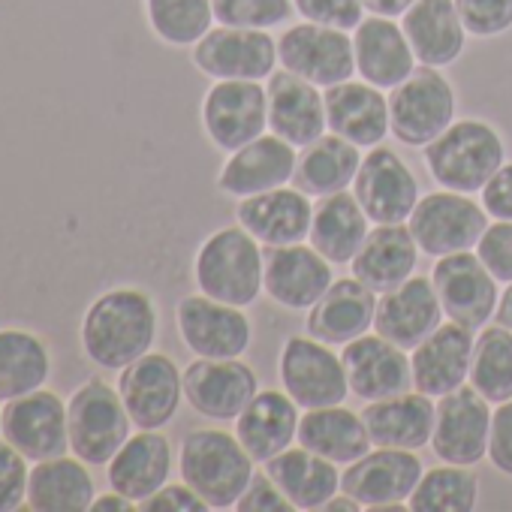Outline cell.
<instances>
[{
    "label": "cell",
    "instance_id": "42",
    "mask_svg": "<svg viewBox=\"0 0 512 512\" xmlns=\"http://www.w3.org/2000/svg\"><path fill=\"white\" fill-rule=\"evenodd\" d=\"M410 512H473L479 503V479L470 467L446 464L431 467L407 497Z\"/></svg>",
    "mask_w": 512,
    "mask_h": 512
},
{
    "label": "cell",
    "instance_id": "10",
    "mask_svg": "<svg viewBox=\"0 0 512 512\" xmlns=\"http://www.w3.org/2000/svg\"><path fill=\"white\" fill-rule=\"evenodd\" d=\"M193 64L199 73L211 76L214 82L223 79L263 82L281 64L278 40L269 31L217 25L193 46Z\"/></svg>",
    "mask_w": 512,
    "mask_h": 512
},
{
    "label": "cell",
    "instance_id": "11",
    "mask_svg": "<svg viewBox=\"0 0 512 512\" xmlns=\"http://www.w3.org/2000/svg\"><path fill=\"white\" fill-rule=\"evenodd\" d=\"M202 127L214 148L238 151L269 127V91L260 82L223 79L202 100Z\"/></svg>",
    "mask_w": 512,
    "mask_h": 512
},
{
    "label": "cell",
    "instance_id": "26",
    "mask_svg": "<svg viewBox=\"0 0 512 512\" xmlns=\"http://www.w3.org/2000/svg\"><path fill=\"white\" fill-rule=\"evenodd\" d=\"M377 299L380 296L359 278L332 281V287L317 299V305L308 308L305 329L311 338L329 347H344L374 329Z\"/></svg>",
    "mask_w": 512,
    "mask_h": 512
},
{
    "label": "cell",
    "instance_id": "49",
    "mask_svg": "<svg viewBox=\"0 0 512 512\" xmlns=\"http://www.w3.org/2000/svg\"><path fill=\"white\" fill-rule=\"evenodd\" d=\"M235 509H241V512H293L296 506L290 503V497L278 488V482L269 473H253V479L244 488V494L238 497Z\"/></svg>",
    "mask_w": 512,
    "mask_h": 512
},
{
    "label": "cell",
    "instance_id": "30",
    "mask_svg": "<svg viewBox=\"0 0 512 512\" xmlns=\"http://www.w3.org/2000/svg\"><path fill=\"white\" fill-rule=\"evenodd\" d=\"M419 263V244L407 223H377V229L368 232L365 244L353 256V278H359L365 287H371L377 296L401 287L407 278H413Z\"/></svg>",
    "mask_w": 512,
    "mask_h": 512
},
{
    "label": "cell",
    "instance_id": "22",
    "mask_svg": "<svg viewBox=\"0 0 512 512\" xmlns=\"http://www.w3.org/2000/svg\"><path fill=\"white\" fill-rule=\"evenodd\" d=\"M235 220L263 247L299 244L311 235L314 202L299 187H275L256 196H244L235 208Z\"/></svg>",
    "mask_w": 512,
    "mask_h": 512
},
{
    "label": "cell",
    "instance_id": "33",
    "mask_svg": "<svg viewBox=\"0 0 512 512\" xmlns=\"http://www.w3.org/2000/svg\"><path fill=\"white\" fill-rule=\"evenodd\" d=\"M401 28L422 67L443 70L455 64L467 46V31L455 0H416L401 16Z\"/></svg>",
    "mask_w": 512,
    "mask_h": 512
},
{
    "label": "cell",
    "instance_id": "16",
    "mask_svg": "<svg viewBox=\"0 0 512 512\" xmlns=\"http://www.w3.org/2000/svg\"><path fill=\"white\" fill-rule=\"evenodd\" d=\"M118 374V392L136 428H163L178 416L184 401V371H178L169 356L145 353Z\"/></svg>",
    "mask_w": 512,
    "mask_h": 512
},
{
    "label": "cell",
    "instance_id": "2",
    "mask_svg": "<svg viewBox=\"0 0 512 512\" xmlns=\"http://www.w3.org/2000/svg\"><path fill=\"white\" fill-rule=\"evenodd\" d=\"M193 278L199 293L235 308H247L266 290L263 244L241 223L223 226L199 244L193 260Z\"/></svg>",
    "mask_w": 512,
    "mask_h": 512
},
{
    "label": "cell",
    "instance_id": "9",
    "mask_svg": "<svg viewBox=\"0 0 512 512\" xmlns=\"http://www.w3.org/2000/svg\"><path fill=\"white\" fill-rule=\"evenodd\" d=\"M278 61L317 88L350 82L356 73L353 37L341 28L302 22L278 37Z\"/></svg>",
    "mask_w": 512,
    "mask_h": 512
},
{
    "label": "cell",
    "instance_id": "3",
    "mask_svg": "<svg viewBox=\"0 0 512 512\" xmlns=\"http://www.w3.org/2000/svg\"><path fill=\"white\" fill-rule=\"evenodd\" d=\"M253 458L241 440L220 428L187 431L178 449L181 479L208 503V509H235L253 479Z\"/></svg>",
    "mask_w": 512,
    "mask_h": 512
},
{
    "label": "cell",
    "instance_id": "54",
    "mask_svg": "<svg viewBox=\"0 0 512 512\" xmlns=\"http://www.w3.org/2000/svg\"><path fill=\"white\" fill-rule=\"evenodd\" d=\"M130 509H136V503L115 488L109 494H97L91 503V512H130Z\"/></svg>",
    "mask_w": 512,
    "mask_h": 512
},
{
    "label": "cell",
    "instance_id": "48",
    "mask_svg": "<svg viewBox=\"0 0 512 512\" xmlns=\"http://www.w3.org/2000/svg\"><path fill=\"white\" fill-rule=\"evenodd\" d=\"M293 7L305 22H317L341 31H356L359 22L365 19L362 0H293Z\"/></svg>",
    "mask_w": 512,
    "mask_h": 512
},
{
    "label": "cell",
    "instance_id": "25",
    "mask_svg": "<svg viewBox=\"0 0 512 512\" xmlns=\"http://www.w3.org/2000/svg\"><path fill=\"white\" fill-rule=\"evenodd\" d=\"M443 317L446 314L437 299L434 281L413 275L401 287L377 299L374 329L377 335L389 338L401 350H413L443 323Z\"/></svg>",
    "mask_w": 512,
    "mask_h": 512
},
{
    "label": "cell",
    "instance_id": "36",
    "mask_svg": "<svg viewBox=\"0 0 512 512\" xmlns=\"http://www.w3.org/2000/svg\"><path fill=\"white\" fill-rule=\"evenodd\" d=\"M266 473L278 482V488L290 497V503L302 512L323 509L341 488V470L335 461L299 446L284 449L266 461Z\"/></svg>",
    "mask_w": 512,
    "mask_h": 512
},
{
    "label": "cell",
    "instance_id": "19",
    "mask_svg": "<svg viewBox=\"0 0 512 512\" xmlns=\"http://www.w3.org/2000/svg\"><path fill=\"white\" fill-rule=\"evenodd\" d=\"M266 278L263 287L269 299L287 311H308L332 287V263L314 244H281L263 247Z\"/></svg>",
    "mask_w": 512,
    "mask_h": 512
},
{
    "label": "cell",
    "instance_id": "18",
    "mask_svg": "<svg viewBox=\"0 0 512 512\" xmlns=\"http://www.w3.org/2000/svg\"><path fill=\"white\" fill-rule=\"evenodd\" d=\"M353 193L371 223H407L419 202V181L386 145H374L356 172Z\"/></svg>",
    "mask_w": 512,
    "mask_h": 512
},
{
    "label": "cell",
    "instance_id": "37",
    "mask_svg": "<svg viewBox=\"0 0 512 512\" xmlns=\"http://www.w3.org/2000/svg\"><path fill=\"white\" fill-rule=\"evenodd\" d=\"M97 497L88 464L76 455H58L31 464L28 509L34 512H88Z\"/></svg>",
    "mask_w": 512,
    "mask_h": 512
},
{
    "label": "cell",
    "instance_id": "7",
    "mask_svg": "<svg viewBox=\"0 0 512 512\" xmlns=\"http://www.w3.org/2000/svg\"><path fill=\"white\" fill-rule=\"evenodd\" d=\"M416 244L428 256L473 250L488 229V211L458 190H434L422 196L407 220Z\"/></svg>",
    "mask_w": 512,
    "mask_h": 512
},
{
    "label": "cell",
    "instance_id": "20",
    "mask_svg": "<svg viewBox=\"0 0 512 512\" xmlns=\"http://www.w3.org/2000/svg\"><path fill=\"white\" fill-rule=\"evenodd\" d=\"M425 467L416 449H392L377 446L368 449L359 461L347 464L341 473V491L356 497L365 509H377L383 503H407Z\"/></svg>",
    "mask_w": 512,
    "mask_h": 512
},
{
    "label": "cell",
    "instance_id": "38",
    "mask_svg": "<svg viewBox=\"0 0 512 512\" xmlns=\"http://www.w3.org/2000/svg\"><path fill=\"white\" fill-rule=\"evenodd\" d=\"M296 440H299V446H305L335 464H353L374 446L368 437V428L362 422V413H353L344 404L305 410Z\"/></svg>",
    "mask_w": 512,
    "mask_h": 512
},
{
    "label": "cell",
    "instance_id": "52",
    "mask_svg": "<svg viewBox=\"0 0 512 512\" xmlns=\"http://www.w3.org/2000/svg\"><path fill=\"white\" fill-rule=\"evenodd\" d=\"M482 208L494 220H512V163H503L482 187Z\"/></svg>",
    "mask_w": 512,
    "mask_h": 512
},
{
    "label": "cell",
    "instance_id": "32",
    "mask_svg": "<svg viewBox=\"0 0 512 512\" xmlns=\"http://www.w3.org/2000/svg\"><path fill=\"white\" fill-rule=\"evenodd\" d=\"M326 127L359 148H374L389 136V100L368 82L326 88Z\"/></svg>",
    "mask_w": 512,
    "mask_h": 512
},
{
    "label": "cell",
    "instance_id": "5",
    "mask_svg": "<svg viewBox=\"0 0 512 512\" xmlns=\"http://www.w3.org/2000/svg\"><path fill=\"white\" fill-rule=\"evenodd\" d=\"M70 452L88 467H106L127 443L133 419L121 401V392L106 380L91 377L67 398Z\"/></svg>",
    "mask_w": 512,
    "mask_h": 512
},
{
    "label": "cell",
    "instance_id": "1",
    "mask_svg": "<svg viewBox=\"0 0 512 512\" xmlns=\"http://www.w3.org/2000/svg\"><path fill=\"white\" fill-rule=\"evenodd\" d=\"M82 350L103 371H124L157 341V305L145 290L115 287L97 296L82 317Z\"/></svg>",
    "mask_w": 512,
    "mask_h": 512
},
{
    "label": "cell",
    "instance_id": "41",
    "mask_svg": "<svg viewBox=\"0 0 512 512\" xmlns=\"http://www.w3.org/2000/svg\"><path fill=\"white\" fill-rule=\"evenodd\" d=\"M470 386L488 401L503 404L512 398V329L488 326L473 341Z\"/></svg>",
    "mask_w": 512,
    "mask_h": 512
},
{
    "label": "cell",
    "instance_id": "15",
    "mask_svg": "<svg viewBox=\"0 0 512 512\" xmlns=\"http://www.w3.org/2000/svg\"><path fill=\"white\" fill-rule=\"evenodd\" d=\"M260 392L256 371L238 359L199 356L184 368V401L205 419L235 422L241 410Z\"/></svg>",
    "mask_w": 512,
    "mask_h": 512
},
{
    "label": "cell",
    "instance_id": "43",
    "mask_svg": "<svg viewBox=\"0 0 512 512\" xmlns=\"http://www.w3.org/2000/svg\"><path fill=\"white\" fill-rule=\"evenodd\" d=\"M154 37L166 46H196L214 28L211 0H142Z\"/></svg>",
    "mask_w": 512,
    "mask_h": 512
},
{
    "label": "cell",
    "instance_id": "53",
    "mask_svg": "<svg viewBox=\"0 0 512 512\" xmlns=\"http://www.w3.org/2000/svg\"><path fill=\"white\" fill-rule=\"evenodd\" d=\"M365 4V10L371 13V16H386V19H401L416 0H362Z\"/></svg>",
    "mask_w": 512,
    "mask_h": 512
},
{
    "label": "cell",
    "instance_id": "45",
    "mask_svg": "<svg viewBox=\"0 0 512 512\" xmlns=\"http://www.w3.org/2000/svg\"><path fill=\"white\" fill-rule=\"evenodd\" d=\"M461 25L470 37H500L512 28V0H455Z\"/></svg>",
    "mask_w": 512,
    "mask_h": 512
},
{
    "label": "cell",
    "instance_id": "4",
    "mask_svg": "<svg viewBox=\"0 0 512 512\" xmlns=\"http://www.w3.org/2000/svg\"><path fill=\"white\" fill-rule=\"evenodd\" d=\"M506 163L500 133L476 118L452 121L425 145V166L437 184L458 193H482L491 175Z\"/></svg>",
    "mask_w": 512,
    "mask_h": 512
},
{
    "label": "cell",
    "instance_id": "17",
    "mask_svg": "<svg viewBox=\"0 0 512 512\" xmlns=\"http://www.w3.org/2000/svg\"><path fill=\"white\" fill-rule=\"evenodd\" d=\"M491 413L494 410L488 407V401L470 383L443 395L437 404L431 452L446 464H461V467L479 464L488 455Z\"/></svg>",
    "mask_w": 512,
    "mask_h": 512
},
{
    "label": "cell",
    "instance_id": "56",
    "mask_svg": "<svg viewBox=\"0 0 512 512\" xmlns=\"http://www.w3.org/2000/svg\"><path fill=\"white\" fill-rule=\"evenodd\" d=\"M323 509H329V512H359V509H365V506H362L356 497H350V494L344 491V497H338V494H335Z\"/></svg>",
    "mask_w": 512,
    "mask_h": 512
},
{
    "label": "cell",
    "instance_id": "29",
    "mask_svg": "<svg viewBox=\"0 0 512 512\" xmlns=\"http://www.w3.org/2000/svg\"><path fill=\"white\" fill-rule=\"evenodd\" d=\"M109 467V488L139 503L157 494L172 473V443L160 428H139L127 437V443L115 452Z\"/></svg>",
    "mask_w": 512,
    "mask_h": 512
},
{
    "label": "cell",
    "instance_id": "23",
    "mask_svg": "<svg viewBox=\"0 0 512 512\" xmlns=\"http://www.w3.org/2000/svg\"><path fill=\"white\" fill-rule=\"evenodd\" d=\"M344 371L350 380V392L362 401H380L413 389L410 359L398 344L383 335H362L344 344Z\"/></svg>",
    "mask_w": 512,
    "mask_h": 512
},
{
    "label": "cell",
    "instance_id": "35",
    "mask_svg": "<svg viewBox=\"0 0 512 512\" xmlns=\"http://www.w3.org/2000/svg\"><path fill=\"white\" fill-rule=\"evenodd\" d=\"M368 214L359 205L356 193L338 190L332 196H320L314 205V220H311V235L308 241L326 256L335 266H350L359 247L365 244L371 226Z\"/></svg>",
    "mask_w": 512,
    "mask_h": 512
},
{
    "label": "cell",
    "instance_id": "46",
    "mask_svg": "<svg viewBox=\"0 0 512 512\" xmlns=\"http://www.w3.org/2000/svg\"><path fill=\"white\" fill-rule=\"evenodd\" d=\"M31 461L0 437V512L28 509Z\"/></svg>",
    "mask_w": 512,
    "mask_h": 512
},
{
    "label": "cell",
    "instance_id": "44",
    "mask_svg": "<svg viewBox=\"0 0 512 512\" xmlns=\"http://www.w3.org/2000/svg\"><path fill=\"white\" fill-rule=\"evenodd\" d=\"M214 19L229 28L272 31L293 16V0H211Z\"/></svg>",
    "mask_w": 512,
    "mask_h": 512
},
{
    "label": "cell",
    "instance_id": "34",
    "mask_svg": "<svg viewBox=\"0 0 512 512\" xmlns=\"http://www.w3.org/2000/svg\"><path fill=\"white\" fill-rule=\"evenodd\" d=\"M362 422L374 446L422 449L431 443L437 407L425 392H401L392 398L371 401L362 410Z\"/></svg>",
    "mask_w": 512,
    "mask_h": 512
},
{
    "label": "cell",
    "instance_id": "51",
    "mask_svg": "<svg viewBox=\"0 0 512 512\" xmlns=\"http://www.w3.org/2000/svg\"><path fill=\"white\" fill-rule=\"evenodd\" d=\"M139 509H142V512H205L208 503L181 479L178 485H169V482H166L157 494L145 497V500L139 503Z\"/></svg>",
    "mask_w": 512,
    "mask_h": 512
},
{
    "label": "cell",
    "instance_id": "14",
    "mask_svg": "<svg viewBox=\"0 0 512 512\" xmlns=\"http://www.w3.org/2000/svg\"><path fill=\"white\" fill-rule=\"evenodd\" d=\"M431 281L443 305V314L452 323H461L467 329H485V323L494 317L500 302L497 281L476 253L458 250L437 256Z\"/></svg>",
    "mask_w": 512,
    "mask_h": 512
},
{
    "label": "cell",
    "instance_id": "28",
    "mask_svg": "<svg viewBox=\"0 0 512 512\" xmlns=\"http://www.w3.org/2000/svg\"><path fill=\"white\" fill-rule=\"evenodd\" d=\"M269 130L296 148L317 142L326 127V100L317 85L290 70L269 76Z\"/></svg>",
    "mask_w": 512,
    "mask_h": 512
},
{
    "label": "cell",
    "instance_id": "12",
    "mask_svg": "<svg viewBox=\"0 0 512 512\" xmlns=\"http://www.w3.org/2000/svg\"><path fill=\"white\" fill-rule=\"evenodd\" d=\"M175 326L184 347L205 359H238L253 341V326L244 308L217 302L205 293L184 296L175 305Z\"/></svg>",
    "mask_w": 512,
    "mask_h": 512
},
{
    "label": "cell",
    "instance_id": "27",
    "mask_svg": "<svg viewBox=\"0 0 512 512\" xmlns=\"http://www.w3.org/2000/svg\"><path fill=\"white\" fill-rule=\"evenodd\" d=\"M353 52H356V73L362 82L374 88H398L416 70L413 46L404 28L386 16H368L353 31Z\"/></svg>",
    "mask_w": 512,
    "mask_h": 512
},
{
    "label": "cell",
    "instance_id": "24",
    "mask_svg": "<svg viewBox=\"0 0 512 512\" xmlns=\"http://www.w3.org/2000/svg\"><path fill=\"white\" fill-rule=\"evenodd\" d=\"M473 329L461 323H440L419 347H413V389L431 398H443L470 380Z\"/></svg>",
    "mask_w": 512,
    "mask_h": 512
},
{
    "label": "cell",
    "instance_id": "47",
    "mask_svg": "<svg viewBox=\"0 0 512 512\" xmlns=\"http://www.w3.org/2000/svg\"><path fill=\"white\" fill-rule=\"evenodd\" d=\"M476 256L497 284H512V220H494L476 244Z\"/></svg>",
    "mask_w": 512,
    "mask_h": 512
},
{
    "label": "cell",
    "instance_id": "39",
    "mask_svg": "<svg viewBox=\"0 0 512 512\" xmlns=\"http://www.w3.org/2000/svg\"><path fill=\"white\" fill-rule=\"evenodd\" d=\"M362 166V148L338 133H323L317 142L305 145L296 163V187L308 196H332L338 190L353 187L356 172Z\"/></svg>",
    "mask_w": 512,
    "mask_h": 512
},
{
    "label": "cell",
    "instance_id": "55",
    "mask_svg": "<svg viewBox=\"0 0 512 512\" xmlns=\"http://www.w3.org/2000/svg\"><path fill=\"white\" fill-rule=\"evenodd\" d=\"M494 320H497V326L512 329V284H506V290H503V296H500V302H497Z\"/></svg>",
    "mask_w": 512,
    "mask_h": 512
},
{
    "label": "cell",
    "instance_id": "50",
    "mask_svg": "<svg viewBox=\"0 0 512 512\" xmlns=\"http://www.w3.org/2000/svg\"><path fill=\"white\" fill-rule=\"evenodd\" d=\"M488 461L512 476V398L497 404L491 413V434H488Z\"/></svg>",
    "mask_w": 512,
    "mask_h": 512
},
{
    "label": "cell",
    "instance_id": "6",
    "mask_svg": "<svg viewBox=\"0 0 512 512\" xmlns=\"http://www.w3.org/2000/svg\"><path fill=\"white\" fill-rule=\"evenodd\" d=\"M455 121V88L434 67L413 70L389 97V130L401 145L425 148Z\"/></svg>",
    "mask_w": 512,
    "mask_h": 512
},
{
    "label": "cell",
    "instance_id": "40",
    "mask_svg": "<svg viewBox=\"0 0 512 512\" xmlns=\"http://www.w3.org/2000/svg\"><path fill=\"white\" fill-rule=\"evenodd\" d=\"M52 377L46 341L28 329H0V401H13L43 389Z\"/></svg>",
    "mask_w": 512,
    "mask_h": 512
},
{
    "label": "cell",
    "instance_id": "8",
    "mask_svg": "<svg viewBox=\"0 0 512 512\" xmlns=\"http://www.w3.org/2000/svg\"><path fill=\"white\" fill-rule=\"evenodd\" d=\"M278 374H281L284 392L305 410L344 404L350 395L344 359L332 353L329 344L311 335L287 338L281 359H278Z\"/></svg>",
    "mask_w": 512,
    "mask_h": 512
},
{
    "label": "cell",
    "instance_id": "21",
    "mask_svg": "<svg viewBox=\"0 0 512 512\" xmlns=\"http://www.w3.org/2000/svg\"><path fill=\"white\" fill-rule=\"evenodd\" d=\"M296 163H299L296 145H290L287 139L275 133L272 136L263 133L229 154V160L223 163L217 175V187L220 193L235 196V199L266 193V190L290 184L296 175Z\"/></svg>",
    "mask_w": 512,
    "mask_h": 512
},
{
    "label": "cell",
    "instance_id": "57",
    "mask_svg": "<svg viewBox=\"0 0 512 512\" xmlns=\"http://www.w3.org/2000/svg\"><path fill=\"white\" fill-rule=\"evenodd\" d=\"M0 431H4V419H0Z\"/></svg>",
    "mask_w": 512,
    "mask_h": 512
},
{
    "label": "cell",
    "instance_id": "31",
    "mask_svg": "<svg viewBox=\"0 0 512 512\" xmlns=\"http://www.w3.org/2000/svg\"><path fill=\"white\" fill-rule=\"evenodd\" d=\"M299 404L278 389L256 392L253 401L235 419V437L256 464H266L278 452L290 449L299 434Z\"/></svg>",
    "mask_w": 512,
    "mask_h": 512
},
{
    "label": "cell",
    "instance_id": "13",
    "mask_svg": "<svg viewBox=\"0 0 512 512\" xmlns=\"http://www.w3.org/2000/svg\"><path fill=\"white\" fill-rule=\"evenodd\" d=\"M0 419H4L0 437L16 446L31 464L70 452L67 401H61V395L46 386L7 401L0 410Z\"/></svg>",
    "mask_w": 512,
    "mask_h": 512
}]
</instances>
